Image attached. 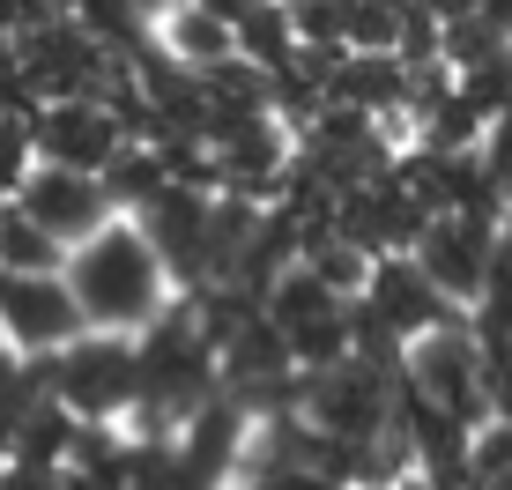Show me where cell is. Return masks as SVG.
I'll return each instance as SVG.
<instances>
[{
    "label": "cell",
    "instance_id": "obj_2",
    "mask_svg": "<svg viewBox=\"0 0 512 490\" xmlns=\"http://www.w3.org/2000/svg\"><path fill=\"white\" fill-rule=\"evenodd\" d=\"M52 401L75 424H127L141 401V342L134 335H82L52 357Z\"/></svg>",
    "mask_w": 512,
    "mask_h": 490
},
{
    "label": "cell",
    "instance_id": "obj_8",
    "mask_svg": "<svg viewBox=\"0 0 512 490\" xmlns=\"http://www.w3.org/2000/svg\"><path fill=\"white\" fill-rule=\"evenodd\" d=\"M0 349H8V312H0Z\"/></svg>",
    "mask_w": 512,
    "mask_h": 490
},
{
    "label": "cell",
    "instance_id": "obj_3",
    "mask_svg": "<svg viewBox=\"0 0 512 490\" xmlns=\"http://www.w3.org/2000/svg\"><path fill=\"white\" fill-rule=\"evenodd\" d=\"M30 142H38V164H60V171H90V179H104V171L134 149V134H127V119H119L104 97H60V104H38Z\"/></svg>",
    "mask_w": 512,
    "mask_h": 490
},
{
    "label": "cell",
    "instance_id": "obj_1",
    "mask_svg": "<svg viewBox=\"0 0 512 490\" xmlns=\"http://www.w3.org/2000/svg\"><path fill=\"white\" fill-rule=\"evenodd\" d=\"M67 290H75L90 335H134V342L179 305L164 260H156V245L134 216H112L97 238H82L67 253Z\"/></svg>",
    "mask_w": 512,
    "mask_h": 490
},
{
    "label": "cell",
    "instance_id": "obj_6",
    "mask_svg": "<svg viewBox=\"0 0 512 490\" xmlns=\"http://www.w3.org/2000/svg\"><path fill=\"white\" fill-rule=\"evenodd\" d=\"M416 268L446 290V305H468V297H483L490 268H498V245H490L483 216H431L416 238Z\"/></svg>",
    "mask_w": 512,
    "mask_h": 490
},
{
    "label": "cell",
    "instance_id": "obj_7",
    "mask_svg": "<svg viewBox=\"0 0 512 490\" xmlns=\"http://www.w3.org/2000/svg\"><path fill=\"white\" fill-rule=\"evenodd\" d=\"M0 275L8 283H30V275H67V245L45 231V223H30L23 208H0Z\"/></svg>",
    "mask_w": 512,
    "mask_h": 490
},
{
    "label": "cell",
    "instance_id": "obj_5",
    "mask_svg": "<svg viewBox=\"0 0 512 490\" xmlns=\"http://www.w3.org/2000/svg\"><path fill=\"white\" fill-rule=\"evenodd\" d=\"M15 208H23L30 223H45L52 238L75 253L82 238H97L104 223L119 216V201H112V186L90 179V171H60V164H38L23 179V194H15Z\"/></svg>",
    "mask_w": 512,
    "mask_h": 490
},
{
    "label": "cell",
    "instance_id": "obj_4",
    "mask_svg": "<svg viewBox=\"0 0 512 490\" xmlns=\"http://www.w3.org/2000/svg\"><path fill=\"white\" fill-rule=\"evenodd\" d=\"M0 312H8V349L15 357H67V349L90 335L67 275H30V283H8V275H0Z\"/></svg>",
    "mask_w": 512,
    "mask_h": 490
}]
</instances>
